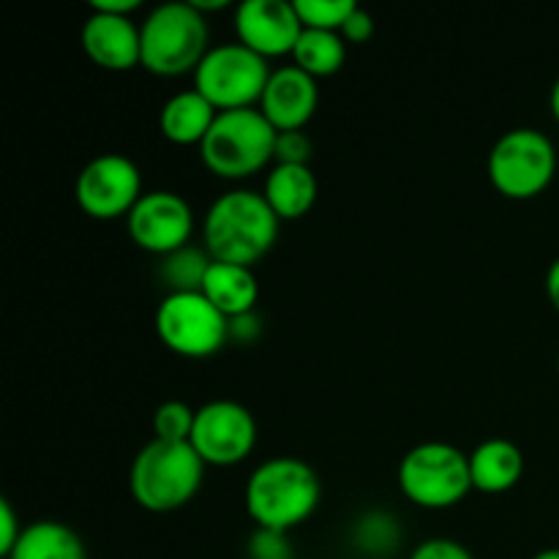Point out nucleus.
Here are the masks:
<instances>
[{"instance_id":"f257e3e1","label":"nucleus","mask_w":559,"mask_h":559,"mask_svg":"<svg viewBox=\"0 0 559 559\" xmlns=\"http://www.w3.org/2000/svg\"><path fill=\"white\" fill-rule=\"evenodd\" d=\"M278 216L260 191L235 189L218 197L202 222V240L216 262L254 267L278 238Z\"/></svg>"},{"instance_id":"f03ea898","label":"nucleus","mask_w":559,"mask_h":559,"mask_svg":"<svg viewBox=\"0 0 559 559\" xmlns=\"http://www.w3.org/2000/svg\"><path fill=\"white\" fill-rule=\"evenodd\" d=\"M322 486L314 469L295 456H273L246 484V513L257 530L289 533L314 516Z\"/></svg>"},{"instance_id":"7ed1b4c3","label":"nucleus","mask_w":559,"mask_h":559,"mask_svg":"<svg viewBox=\"0 0 559 559\" xmlns=\"http://www.w3.org/2000/svg\"><path fill=\"white\" fill-rule=\"evenodd\" d=\"M202 478L205 462L191 442L151 440L131 462L129 489L145 511L173 513L194 500Z\"/></svg>"},{"instance_id":"20e7f679","label":"nucleus","mask_w":559,"mask_h":559,"mask_svg":"<svg viewBox=\"0 0 559 559\" xmlns=\"http://www.w3.org/2000/svg\"><path fill=\"white\" fill-rule=\"evenodd\" d=\"M142 33V69L156 76L194 74L197 66L211 52V31L205 14L194 3L173 0L145 16Z\"/></svg>"},{"instance_id":"39448f33","label":"nucleus","mask_w":559,"mask_h":559,"mask_svg":"<svg viewBox=\"0 0 559 559\" xmlns=\"http://www.w3.org/2000/svg\"><path fill=\"white\" fill-rule=\"evenodd\" d=\"M278 131L260 107L218 112L200 145L202 164L222 180H246L273 162Z\"/></svg>"},{"instance_id":"423d86ee","label":"nucleus","mask_w":559,"mask_h":559,"mask_svg":"<svg viewBox=\"0 0 559 559\" xmlns=\"http://www.w3.org/2000/svg\"><path fill=\"white\" fill-rule=\"evenodd\" d=\"M399 489L426 511L459 506L473 491L469 456L448 442H420L399 464Z\"/></svg>"},{"instance_id":"0eeeda50","label":"nucleus","mask_w":559,"mask_h":559,"mask_svg":"<svg viewBox=\"0 0 559 559\" xmlns=\"http://www.w3.org/2000/svg\"><path fill=\"white\" fill-rule=\"evenodd\" d=\"M271 74L267 60L240 41L218 44L197 66L194 91H200L218 112L260 107Z\"/></svg>"},{"instance_id":"6e6552de","label":"nucleus","mask_w":559,"mask_h":559,"mask_svg":"<svg viewBox=\"0 0 559 559\" xmlns=\"http://www.w3.org/2000/svg\"><path fill=\"white\" fill-rule=\"evenodd\" d=\"M557 173L555 142L538 129H513L489 153V180L508 200H533Z\"/></svg>"},{"instance_id":"1a4fd4ad","label":"nucleus","mask_w":559,"mask_h":559,"mask_svg":"<svg viewBox=\"0 0 559 559\" xmlns=\"http://www.w3.org/2000/svg\"><path fill=\"white\" fill-rule=\"evenodd\" d=\"M153 322L164 347L180 358H211L229 342V320L202 293H167Z\"/></svg>"},{"instance_id":"9d476101","label":"nucleus","mask_w":559,"mask_h":559,"mask_svg":"<svg viewBox=\"0 0 559 559\" xmlns=\"http://www.w3.org/2000/svg\"><path fill=\"white\" fill-rule=\"evenodd\" d=\"M142 175L140 167L123 153H102L80 169L74 183L76 205L96 222L129 216L140 202Z\"/></svg>"},{"instance_id":"9b49d317","label":"nucleus","mask_w":559,"mask_h":559,"mask_svg":"<svg viewBox=\"0 0 559 559\" xmlns=\"http://www.w3.org/2000/svg\"><path fill=\"white\" fill-rule=\"evenodd\" d=\"M257 445V420L233 399H216L197 409L191 448L205 467H235L246 462Z\"/></svg>"},{"instance_id":"f8f14e48","label":"nucleus","mask_w":559,"mask_h":559,"mask_svg":"<svg viewBox=\"0 0 559 559\" xmlns=\"http://www.w3.org/2000/svg\"><path fill=\"white\" fill-rule=\"evenodd\" d=\"M126 229L142 251L167 257L189 246L194 235V213L175 191H145L126 216Z\"/></svg>"},{"instance_id":"ddd939ff","label":"nucleus","mask_w":559,"mask_h":559,"mask_svg":"<svg viewBox=\"0 0 559 559\" xmlns=\"http://www.w3.org/2000/svg\"><path fill=\"white\" fill-rule=\"evenodd\" d=\"M235 33L243 47L271 60L293 55L304 25L295 3L287 0H243L235 9Z\"/></svg>"},{"instance_id":"4468645a","label":"nucleus","mask_w":559,"mask_h":559,"mask_svg":"<svg viewBox=\"0 0 559 559\" xmlns=\"http://www.w3.org/2000/svg\"><path fill=\"white\" fill-rule=\"evenodd\" d=\"M317 104L320 91L314 76L300 71L298 66H282L267 80L260 112L276 131H304V126L314 118Z\"/></svg>"},{"instance_id":"2eb2a0df","label":"nucleus","mask_w":559,"mask_h":559,"mask_svg":"<svg viewBox=\"0 0 559 559\" xmlns=\"http://www.w3.org/2000/svg\"><path fill=\"white\" fill-rule=\"evenodd\" d=\"M87 58L104 71H131L142 66V33L131 16L91 11L80 33Z\"/></svg>"},{"instance_id":"dca6fc26","label":"nucleus","mask_w":559,"mask_h":559,"mask_svg":"<svg viewBox=\"0 0 559 559\" xmlns=\"http://www.w3.org/2000/svg\"><path fill=\"white\" fill-rule=\"evenodd\" d=\"M524 453L516 442L491 437L469 453V478L480 495H506L522 480Z\"/></svg>"},{"instance_id":"f3484780","label":"nucleus","mask_w":559,"mask_h":559,"mask_svg":"<svg viewBox=\"0 0 559 559\" xmlns=\"http://www.w3.org/2000/svg\"><path fill=\"white\" fill-rule=\"evenodd\" d=\"M320 186L309 164H273L265 178L262 197L278 222H298L314 207Z\"/></svg>"},{"instance_id":"a211bd4d","label":"nucleus","mask_w":559,"mask_h":559,"mask_svg":"<svg viewBox=\"0 0 559 559\" xmlns=\"http://www.w3.org/2000/svg\"><path fill=\"white\" fill-rule=\"evenodd\" d=\"M216 118L218 109L200 91L191 87V91H180L164 102L162 115H158V129H162L164 140L173 142V145H202Z\"/></svg>"},{"instance_id":"6ab92c4d","label":"nucleus","mask_w":559,"mask_h":559,"mask_svg":"<svg viewBox=\"0 0 559 559\" xmlns=\"http://www.w3.org/2000/svg\"><path fill=\"white\" fill-rule=\"evenodd\" d=\"M202 295H205L227 320H235V317H243L254 311L257 300H260V284H257L251 267L213 260L211 271H207L205 276V284H202Z\"/></svg>"},{"instance_id":"aec40b11","label":"nucleus","mask_w":559,"mask_h":559,"mask_svg":"<svg viewBox=\"0 0 559 559\" xmlns=\"http://www.w3.org/2000/svg\"><path fill=\"white\" fill-rule=\"evenodd\" d=\"M5 559H87V549L69 524L44 519L22 530L20 540Z\"/></svg>"},{"instance_id":"412c9836","label":"nucleus","mask_w":559,"mask_h":559,"mask_svg":"<svg viewBox=\"0 0 559 559\" xmlns=\"http://www.w3.org/2000/svg\"><path fill=\"white\" fill-rule=\"evenodd\" d=\"M344 60H347V41L342 33L333 31H311L304 27L298 44L293 49V66L306 71L309 76L320 80V76H333L342 71Z\"/></svg>"},{"instance_id":"4be33fe9","label":"nucleus","mask_w":559,"mask_h":559,"mask_svg":"<svg viewBox=\"0 0 559 559\" xmlns=\"http://www.w3.org/2000/svg\"><path fill=\"white\" fill-rule=\"evenodd\" d=\"M213 265V257L207 249H194V246H183V249L173 251V254L162 257L158 265V276H162L164 287L173 293H202L207 271Z\"/></svg>"},{"instance_id":"5701e85b","label":"nucleus","mask_w":559,"mask_h":559,"mask_svg":"<svg viewBox=\"0 0 559 559\" xmlns=\"http://www.w3.org/2000/svg\"><path fill=\"white\" fill-rule=\"evenodd\" d=\"M355 9H358L355 0H295L300 25L311 31L338 33Z\"/></svg>"},{"instance_id":"b1692460","label":"nucleus","mask_w":559,"mask_h":559,"mask_svg":"<svg viewBox=\"0 0 559 559\" xmlns=\"http://www.w3.org/2000/svg\"><path fill=\"white\" fill-rule=\"evenodd\" d=\"M197 409H191L186 402H164L153 413V440L162 442H191L194 435Z\"/></svg>"},{"instance_id":"393cba45","label":"nucleus","mask_w":559,"mask_h":559,"mask_svg":"<svg viewBox=\"0 0 559 559\" xmlns=\"http://www.w3.org/2000/svg\"><path fill=\"white\" fill-rule=\"evenodd\" d=\"M311 140L304 131H278L273 162L276 164H309Z\"/></svg>"},{"instance_id":"a878e982","label":"nucleus","mask_w":559,"mask_h":559,"mask_svg":"<svg viewBox=\"0 0 559 559\" xmlns=\"http://www.w3.org/2000/svg\"><path fill=\"white\" fill-rule=\"evenodd\" d=\"M251 559H293V549L287 544V533L273 530H257L249 544Z\"/></svg>"},{"instance_id":"bb28decb","label":"nucleus","mask_w":559,"mask_h":559,"mask_svg":"<svg viewBox=\"0 0 559 559\" xmlns=\"http://www.w3.org/2000/svg\"><path fill=\"white\" fill-rule=\"evenodd\" d=\"M409 559H475L467 551V546H462L459 540L451 538H431L424 540L420 546H415V551Z\"/></svg>"},{"instance_id":"cd10ccee","label":"nucleus","mask_w":559,"mask_h":559,"mask_svg":"<svg viewBox=\"0 0 559 559\" xmlns=\"http://www.w3.org/2000/svg\"><path fill=\"white\" fill-rule=\"evenodd\" d=\"M22 524L20 519H16L14 508H11L9 500H0V557H9L11 549L16 546V540H20L22 535Z\"/></svg>"},{"instance_id":"c85d7f7f","label":"nucleus","mask_w":559,"mask_h":559,"mask_svg":"<svg viewBox=\"0 0 559 559\" xmlns=\"http://www.w3.org/2000/svg\"><path fill=\"white\" fill-rule=\"evenodd\" d=\"M338 33H342V38L347 44H366L371 36H374V16L358 5Z\"/></svg>"},{"instance_id":"c756f323","label":"nucleus","mask_w":559,"mask_h":559,"mask_svg":"<svg viewBox=\"0 0 559 559\" xmlns=\"http://www.w3.org/2000/svg\"><path fill=\"white\" fill-rule=\"evenodd\" d=\"M136 9H142V0H93L91 11L112 16H131Z\"/></svg>"},{"instance_id":"7c9ffc66","label":"nucleus","mask_w":559,"mask_h":559,"mask_svg":"<svg viewBox=\"0 0 559 559\" xmlns=\"http://www.w3.org/2000/svg\"><path fill=\"white\" fill-rule=\"evenodd\" d=\"M546 295H549L551 306L559 311V257L551 262L549 273H546Z\"/></svg>"},{"instance_id":"2f4dec72","label":"nucleus","mask_w":559,"mask_h":559,"mask_svg":"<svg viewBox=\"0 0 559 559\" xmlns=\"http://www.w3.org/2000/svg\"><path fill=\"white\" fill-rule=\"evenodd\" d=\"M551 112H555V118L559 123V76H557L555 87H551Z\"/></svg>"},{"instance_id":"473e14b6","label":"nucleus","mask_w":559,"mask_h":559,"mask_svg":"<svg viewBox=\"0 0 559 559\" xmlns=\"http://www.w3.org/2000/svg\"><path fill=\"white\" fill-rule=\"evenodd\" d=\"M533 559H559V549H544V551H538Z\"/></svg>"},{"instance_id":"72a5a7b5","label":"nucleus","mask_w":559,"mask_h":559,"mask_svg":"<svg viewBox=\"0 0 559 559\" xmlns=\"http://www.w3.org/2000/svg\"><path fill=\"white\" fill-rule=\"evenodd\" d=\"M557 369H559V360H557Z\"/></svg>"}]
</instances>
